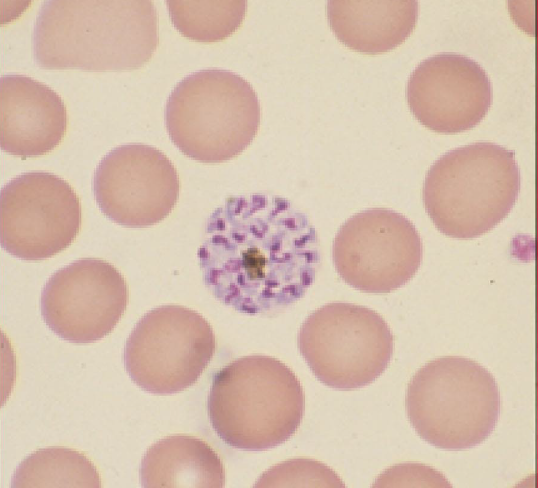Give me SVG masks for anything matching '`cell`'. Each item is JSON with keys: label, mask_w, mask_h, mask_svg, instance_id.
Instances as JSON below:
<instances>
[{"label": "cell", "mask_w": 538, "mask_h": 488, "mask_svg": "<svg viewBox=\"0 0 538 488\" xmlns=\"http://www.w3.org/2000/svg\"><path fill=\"white\" fill-rule=\"evenodd\" d=\"M491 82L473 59L441 53L423 60L407 83L411 113L426 128L456 134L477 126L491 106Z\"/></svg>", "instance_id": "cell-13"}, {"label": "cell", "mask_w": 538, "mask_h": 488, "mask_svg": "<svg viewBox=\"0 0 538 488\" xmlns=\"http://www.w3.org/2000/svg\"><path fill=\"white\" fill-rule=\"evenodd\" d=\"M179 190V176L171 160L157 148L140 143L112 149L93 177V193L101 212L128 228L161 222L174 209Z\"/></svg>", "instance_id": "cell-12"}, {"label": "cell", "mask_w": 538, "mask_h": 488, "mask_svg": "<svg viewBox=\"0 0 538 488\" xmlns=\"http://www.w3.org/2000/svg\"><path fill=\"white\" fill-rule=\"evenodd\" d=\"M414 0H330L328 23L346 47L378 55L401 45L418 19Z\"/></svg>", "instance_id": "cell-15"}, {"label": "cell", "mask_w": 538, "mask_h": 488, "mask_svg": "<svg viewBox=\"0 0 538 488\" xmlns=\"http://www.w3.org/2000/svg\"><path fill=\"white\" fill-rule=\"evenodd\" d=\"M11 487H101L99 472L83 453L66 447L33 452L16 468Z\"/></svg>", "instance_id": "cell-17"}, {"label": "cell", "mask_w": 538, "mask_h": 488, "mask_svg": "<svg viewBox=\"0 0 538 488\" xmlns=\"http://www.w3.org/2000/svg\"><path fill=\"white\" fill-rule=\"evenodd\" d=\"M520 186L514 151L476 142L452 149L432 164L424 181L423 202L442 234L471 239L508 216Z\"/></svg>", "instance_id": "cell-4"}, {"label": "cell", "mask_w": 538, "mask_h": 488, "mask_svg": "<svg viewBox=\"0 0 538 488\" xmlns=\"http://www.w3.org/2000/svg\"><path fill=\"white\" fill-rule=\"evenodd\" d=\"M409 421L432 446L461 451L485 441L494 431L501 399L494 376L474 360L446 356L421 367L406 395Z\"/></svg>", "instance_id": "cell-6"}, {"label": "cell", "mask_w": 538, "mask_h": 488, "mask_svg": "<svg viewBox=\"0 0 538 488\" xmlns=\"http://www.w3.org/2000/svg\"><path fill=\"white\" fill-rule=\"evenodd\" d=\"M169 16L184 37L197 42H219L242 24L247 11L245 0H168Z\"/></svg>", "instance_id": "cell-18"}, {"label": "cell", "mask_w": 538, "mask_h": 488, "mask_svg": "<svg viewBox=\"0 0 538 488\" xmlns=\"http://www.w3.org/2000/svg\"><path fill=\"white\" fill-rule=\"evenodd\" d=\"M159 43L149 0H49L37 16L32 48L43 69L135 70Z\"/></svg>", "instance_id": "cell-2"}, {"label": "cell", "mask_w": 538, "mask_h": 488, "mask_svg": "<svg viewBox=\"0 0 538 488\" xmlns=\"http://www.w3.org/2000/svg\"><path fill=\"white\" fill-rule=\"evenodd\" d=\"M261 119L256 92L248 81L224 69H203L172 90L165 124L174 145L207 164L241 154L255 138Z\"/></svg>", "instance_id": "cell-5"}, {"label": "cell", "mask_w": 538, "mask_h": 488, "mask_svg": "<svg viewBox=\"0 0 538 488\" xmlns=\"http://www.w3.org/2000/svg\"><path fill=\"white\" fill-rule=\"evenodd\" d=\"M67 130V110L49 86L29 76L0 78L1 149L23 159L55 149Z\"/></svg>", "instance_id": "cell-14"}, {"label": "cell", "mask_w": 538, "mask_h": 488, "mask_svg": "<svg viewBox=\"0 0 538 488\" xmlns=\"http://www.w3.org/2000/svg\"><path fill=\"white\" fill-rule=\"evenodd\" d=\"M128 301V286L117 268L99 258H81L53 273L40 304L45 324L58 337L88 344L113 331Z\"/></svg>", "instance_id": "cell-11"}, {"label": "cell", "mask_w": 538, "mask_h": 488, "mask_svg": "<svg viewBox=\"0 0 538 488\" xmlns=\"http://www.w3.org/2000/svg\"><path fill=\"white\" fill-rule=\"evenodd\" d=\"M298 348L325 386L350 391L370 385L388 367L393 334L374 310L333 302L313 311L298 333Z\"/></svg>", "instance_id": "cell-7"}, {"label": "cell", "mask_w": 538, "mask_h": 488, "mask_svg": "<svg viewBox=\"0 0 538 488\" xmlns=\"http://www.w3.org/2000/svg\"><path fill=\"white\" fill-rule=\"evenodd\" d=\"M335 269L353 288L389 293L408 283L423 256L421 237L404 215L370 208L351 216L338 230L332 249Z\"/></svg>", "instance_id": "cell-9"}, {"label": "cell", "mask_w": 538, "mask_h": 488, "mask_svg": "<svg viewBox=\"0 0 538 488\" xmlns=\"http://www.w3.org/2000/svg\"><path fill=\"white\" fill-rule=\"evenodd\" d=\"M255 487H345L325 464L312 459L281 462L262 474Z\"/></svg>", "instance_id": "cell-19"}, {"label": "cell", "mask_w": 538, "mask_h": 488, "mask_svg": "<svg viewBox=\"0 0 538 488\" xmlns=\"http://www.w3.org/2000/svg\"><path fill=\"white\" fill-rule=\"evenodd\" d=\"M208 416L217 435L244 451L285 443L303 419L305 396L294 372L276 358H238L213 377Z\"/></svg>", "instance_id": "cell-3"}, {"label": "cell", "mask_w": 538, "mask_h": 488, "mask_svg": "<svg viewBox=\"0 0 538 488\" xmlns=\"http://www.w3.org/2000/svg\"><path fill=\"white\" fill-rule=\"evenodd\" d=\"M140 482L144 488H221L225 485V469L219 455L204 440L174 434L146 451Z\"/></svg>", "instance_id": "cell-16"}, {"label": "cell", "mask_w": 538, "mask_h": 488, "mask_svg": "<svg viewBox=\"0 0 538 488\" xmlns=\"http://www.w3.org/2000/svg\"><path fill=\"white\" fill-rule=\"evenodd\" d=\"M197 256L203 283L221 303L274 316L300 300L321 264L317 232L285 198L230 197L207 219Z\"/></svg>", "instance_id": "cell-1"}, {"label": "cell", "mask_w": 538, "mask_h": 488, "mask_svg": "<svg viewBox=\"0 0 538 488\" xmlns=\"http://www.w3.org/2000/svg\"><path fill=\"white\" fill-rule=\"evenodd\" d=\"M81 225L77 193L55 174L25 172L1 189L0 241L14 257L32 262L51 258L72 244Z\"/></svg>", "instance_id": "cell-10"}, {"label": "cell", "mask_w": 538, "mask_h": 488, "mask_svg": "<svg viewBox=\"0 0 538 488\" xmlns=\"http://www.w3.org/2000/svg\"><path fill=\"white\" fill-rule=\"evenodd\" d=\"M215 349L214 331L200 313L161 305L136 323L125 344L124 364L142 390L174 394L197 382Z\"/></svg>", "instance_id": "cell-8"}, {"label": "cell", "mask_w": 538, "mask_h": 488, "mask_svg": "<svg viewBox=\"0 0 538 488\" xmlns=\"http://www.w3.org/2000/svg\"><path fill=\"white\" fill-rule=\"evenodd\" d=\"M451 487L444 476L433 469L417 463L399 464L386 470L374 487Z\"/></svg>", "instance_id": "cell-20"}]
</instances>
